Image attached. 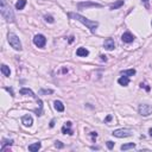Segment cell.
<instances>
[{
	"label": "cell",
	"mask_w": 152,
	"mask_h": 152,
	"mask_svg": "<svg viewBox=\"0 0 152 152\" xmlns=\"http://www.w3.org/2000/svg\"><path fill=\"white\" fill-rule=\"evenodd\" d=\"M69 17L73 18V19H75V20H78L80 23H82L83 25H86L88 29L90 30L92 33H95V31H96V29H98V26H99V23H98V21L89 20L88 18L83 17V15L78 14V13H69Z\"/></svg>",
	"instance_id": "6da1fadb"
},
{
	"label": "cell",
	"mask_w": 152,
	"mask_h": 152,
	"mask_svg": "<svg viewBox=\"0 0 152 152\" xmlns=\"http://www.w3.org/2000/svg\"><path fill=\"white\" fill-rule=\"evenodd\" d=\"M0 13H1L3 18L6 20V21H10V23H13L15 17H14V12L13 10L11 9L10 4L6 1V0H0Z\"/></svg>",
	"instance_id": "7a4b0ae2"
},
{
	"label": "cell",
	"mask_w": 152,
	"mask_h": 152,
	"mask_svg": "<svg viewBox=\"0 0 152 152\" xmlns=\"http://www.w3.org/2000/svg\"><path fill=\"white\" fill-rule=\"evenodd\" d=\"M7 41H9L10 45L13 48L14 50H17V51H20L23 49V46H21V43H20V39L17 35H14L12 32H10L9 35H7Z\"/></svg>",
	"instance_id": "3957f363"
},
{
	"label": "cell",
	"mask_w": 152,
	"mask_h": 152,
	"mask_svg": "<svg viewBox=\"0 0 152 152\" xmlns=\"http://www.w3.org/2000/svg\"><path fill=\"white\" fill-rule=\"evenodd\" d=\"M138 112L141 117H149L152 114V106L146 105V103H141L138 107Z\"/></svg>",
	"instance_id": "277c9868"
},
{
	"label": "cell",
	"mask_w": 152,
	"mask_h": 152,
	"mask_svg": "<svg viewBox=\"0 0 152 152\" xmlns=\"http://www.w3.org/2000/svg\"><path fill=\"white\" fill-rule=\"evenodd\" d=\"M117 138H127V137H131L132 135V131L131 130H127V129H119L115 130L112 133Z\"/></svg>",
	"instance_id": "5b68a950"
},
{
	"label": "cell",
	"mask_w": 152,
	"mask_h": 152,
	"mask_svg": "<svg viewBox=\"0 0 152 152\" xmlns=\"http://www.w3.org/2000/svg\"><path fill=\"white\" fill-rule=\"evenodd\" d=\"M33 44L38 48H44L46 44V38L43 35H36L33 37Z\"/></svg>",
	"instance_id": "8992f818"
},
{
	"label": "cell",
	"mask_w": 152,
	"mask_h": 152,
	"mask_svg": "<svg viewBox=\"0 0 152 152\" xmlns=\"http://www.w3.org/2000/svg\"><path fill=\"white\" fill-rule=\"evenodd\" d=\"M103 48H105L106 50H108V51H112V50H114V48H115L114 39H112V38H107L106 41L103 42Z\"/></svg>",
	"instance_id": "52a82bcc"
},
{
	"label": "cell",
	"mask_w": 152,
	"mask_h": 152,
	"mask_svg": "<svg viewBox=\"0 0 152 152\" xmlns=\"http://www.w3.org/2000/svg\"><path fill=\"white\" fill-rule=\"evenodd\" d=\"M21 124L25 126V127H31L32 126V124H33V119H32V117H31L30 114H26V115H24L23 118H21Z\"/></svg>",
	"instance_id": "ba28073f"
},
{
	"label": "cell",
	"mask_w": 152,
	"mask_h": 152,
	"mask_svg": "<svg viewBox=\"0 0 152 152\" xmlns=\"http://www.w3.org/2000/svg\"><path fill=\"white\" fill-rule=\"evenodd\" d=\"M77 7L80 10L83 9V7H102L101 4H98V3H90V1H84V3H78L77 4Z\"/></svg>",
	"instance_id": "9c48e42d"
},
{
	"label": "cell",
	"mask_w": 152,
	"mask_h": 152,
	"mask_svg": "<svg viewBox=\"0 0 152 152\" xmlns=\"http://www.w3.org/2000/svg\"><path fill=\"white\" fill-rule=\"evenodd\" d=\"M121 41L124 43H132L134 41V36L131 33V32H125L123 36H121Z\"/></svg>",
	"instance_id": "30bf717a"
},
{
	"label": "cell",
	"mask_w": 152,
	"mask_h": 152,
	"mask_svg": "<svg viewBox=\"0 0 152 152\" xmlns=\"http://www.w3.org/2000/svg\"><path fill=\"white\" fill-rule=\"evenodd\" d=\"M76 55L78 57H87V56L89 55V51H88L86 48H78L76 50Z\"/></svg>",
	"instance_id": "8fae6325"
},
{
	"label": "cell",
	"mask_w": 152,
	"mask_h": 152,
	"mask_svg": "<svg viewBox=\"0 0 152 152\" xmlns=\"http://www.w3.org/2000/svg\"><path fill=\"white\" fill-rule=\"evenodd\" d=\"M54 107L57 112H63V110H64V105H63V102L60 101V100H56L54 102Z\"/></svg>",
	"instance_id": "7c38bea8"
},
{
	"label": "cell",
	"mask_w": 152,
	"mask_h": 152,
	"mask_svg": "<svg viewBox=\"0 0 152 152\" xmlns=\"http://www.w3.org/2000/svg\"><path fill=\"white\" fill-rule=\"evenodd\" d=\"M118 83L120 84V86H124V87H126V86H129V83H130V78L127 77V76H121V77H119V80H118Z\"/></svg>",
	"instance_id": "4fadbf2b"
},
{
	"label": "cell",
	"mask_w": 152,
	"mask_h": 152,
	"mask_svg": "<svg viewBox=\"0 0 152 152\" xmlns=\"http://www.w3.org/2000/svg\"><path fill=\"white\" fill-rule=\"evenodd\" d=\"M19 93H20L21 95H29V96H31V98H36L35 93L31 90V89H29V88H21Z\"/></svg>",
	"instance_id": "5bb4252c"
},
{
	"label": "cell",
	"mask_w": 152,
	"mask_h": 152,
	"mask_svg": "<svg viewBox=\"0 0 152 152\" xmlns=\"http://www.w3.org/2000/svg\"><path fill=\"white\" fill-rule=\"evenodd\" d=\"M41 146H42V144L41 143H33V144H31V145H29V151H31V152H37L39 149H41Z\"/></svg>",
	"instance_id": "9a60e30c"
},
{
	"label": "cell",
	"mask_w": 152,
	"mask_h": 152,
	"mask_svg": "<svg viewBox=\"0 0 152 152\" xmlns=\"http://www.w3.org/2000/svg\"><path fill=\"white\" fill-rule=\"evenodd\" d=\"M70 126H71V123H70V121L66 123V125L62 127V132H63V133H66V134H67V133H68V134H73V130H70V129H69Z\"/></svg>",
	"instance_id": "2e32d148"
},
{
	"label": "cell",
	"mask_w": 152,
	"mask_h": 152,
	"mask_svg": "<svg viewBox=\"0 0 152 152\" xmlns=\"http://www.w3.org/2000/svg\"><path fill=\"white\" fill-rule=\"evenodd\" d=\"M1 73H3L4 76L9 77V76L11 75V70H10V68L7 67L6 64H1Z\"/></svg>",
	"instance_id": "e0dca14e"
},
{
	"label": "cell",
	"mask_w": 152,
	"mask_h": 152,
	"mask_svg": "<svg viewBox=\"0 0 152 152\" xmlns=\"http://www.w3.org/2000/svg\"><path fill=\"white\" fill-rule=\"evenodd\" d=\"M121 75L127 76V77L133 76V75H135V69H127V70H123V71H121Z\"/></svg>",
	"instance_id": "ac0fdd59"
},
{
	"label": "cell",
	"mask_w": 152,
	"mask_h": 152,
	"mask_svg": "<svg viewBox=\"0 0 152 152\" xmlns=\"http://www.w3.org/2000/svg\"><path fill=\"white\" fill-rule=\"evenodd\" d=\"M25 5H26V0H18V1L15 3V9L20 11L25 7Z\"/></svg>",
	"instance_id": "d6986e66"
},
{
	"label": "cell",
	"mask_w": 152,
	"mask_h": 152,
	"mask_svg": "<svg viewBox=\"0 0 152 152\" xmlns=\"http://www.w3.org/2000/svg\"><path fill=\"white\" fill-rule=\"evenodd\" d=\"M12 144H13V140L12 139H4L3 140V144H1V151H4L6 146H11Z\"/></svg>",
	"instance_id": "ffe728a7"
},
{
	"label": "cell",
	"mask_w": 152,
	"mask_h": 152,
	"mask_svg": "<svg viewBox=\"0 0 152 152\" xmlns=\"http://www.w3.org/2000/svg\"><path fill=\"white\" fill-rule=\"evenodd\" d=\"M123 5H124V0H118L113 5H110V10H117L119 7H121Z\"/></svg>",
	"instance_id": "44dd1931"
},
{
	"label": "cell",
	"mask_w": 152,
	"mask_h": 152,
	"mask_svg": "<svg viewBox=\"0 0 152 152\" xmlns=\"http://www.w3.org/2000/svg\"><path fill=\"white\" fill-rule=\"evenodd\" d=\"M134 147H135V144H134V143H130V144H125V145H123L121 147H120V149H121L123 151H126V150L134 149Z\"/></svg>",
	"instance_id": "7402d4cb"
},
{
	"label": "cell",
	"mask_w": 152,
	"mask_h": 152,
	"mask_svg": "<svg viewBox=\"0 0 152 152\" xmlns=\"http://www.w3.org/2000/svg\"><path fill=\"white\" fill-rule=\"evenodd\" d=\"M54 93V90H51V89H41L39 90V94H52Z\"/></svg>",
	"instance_id": "603a6c76"
},
{
	"label": "cell",
	"mask_w": 152,
	"mask_h": 152,
	"mask_svg": "<svg viewBox=\"0 0 152 152\" xmlns=\"http://www.w3.org/2000/svg\"><path fill=\"white\" fill-rule=\"evenodd\" d=\"M44 18H45V20H46V21H49V23H54V21H55V20H54V18L51 17V15H45Z\"/></svg>",
	"instance_id": "cb8c5ba5"
},
{
	"label": "cell",
	"mask_w": 152,
	"mask_h": 152,
	"mask_svg": "<svg viewBox=\"0 0 152 152\" xmlns=\"http://www.w3.org/2000/svg\"><path fill=\"white\" fill-rule=\"evenodd\" d=\"M107 147H108L109 150H112V149L114 147V143H113V141H110V140L107 141Z\"/></svg>",
	"instance_id": "d4e9b609"
},
{
	"label": "cell",
	"mask_w": 152,
	"mask_h": 152,
	"mask_svg": "<svg viewBox=\"0 0 152 152\" xmlns=\"http://www.w3.org/2000/svg\"><path fill=\"white\" fill-rule=\"evenodd\" d=\"M55 146H56V147H58V149H62L64 145H63V144H62L61 141H55Z\"/></svg>",
	"instance_id": "484cf974"
},
{
	"label": "cell",
	"mask_w": 152,
	"mask_h": 152,
	"mask_svg": "<svg viewBox=\"0 0 152 152\" xmlns=\"http://www.w3.org/2000/svg\"><path fill=\"white\" fill-rule=\"evenodd\" d=\"M100 57H101V60H102V61H107V57H106V56H103V55H101V56H100Z\"/></svg>",
	"instance_id": "4316f807"
},
{
	"label": "cell",
	"mask_w": 152,
	"mask_h": 152,
	"mask_svg": "<svg viewBox=\"0 0 152 152\" xmlns=\"http://www.w3.org/2000/svg\"><path fill=\"white\" fill-rule=\"evenodd\" d=\"M55 126V120H51V123H50V127H54Z\"/></svg>",
	"instance_id": "83f0119b"
},
{
	"label": "cell",
	"mask_w": 152,
	"mask_h": 152,
	"mask_svg": "<svg viewBox=\"0 0 152 152\" xmlns=\"http://www.w3.org/2000/svg\"><path fill=\"white\" fill-rule=\"evenodd\" d=\"M141 1H144V3H145V4H146V7H149V5H147V3H149V0H141Z\"/></svg>",
	"instance_id": "f1b7e54d"
},
{
	"label": "cell",
	"mask_w": 152,
	"mask_h": 152,
	"mask_svg": "<svg viewBox=\"0 0 152 152\" xmlns=\"http://www.w3.org/2000/svg\"><path fill=\"white\" fill-rule=\"evenodd\" d=\"M110 119H112V117H110V115H108V117H107V119H106V121H109Z\"/></svg>",
	"instance_id": "f546056e"
},
{
	"label": "cell",
	"mask_w": 152,
	"mask_h": 152,
	"mask_svg": "<svg viewBox=\"0 0 152 152\" xmlns=\"http://www.w3.org/2000/svg\"><path fill=\"white\" fill-rule=\"evenodd\" d=\"M92 135H93V137H96L98 134H96V132H93V133H92Z\"/></svg>",
	"instance_id": "4dcf8cb0"
},
{
	"label": "cell",
	"mask_w": 152,
	"mask_h": 152,
	"mask_svg": "<svg viewBox=\"0 0 152 152\" xmlns=\"http://www.w3.org/2000/svg\"><path fill=\"white\" fill-rule=\"evenodd\" d=\"M149 133H150V135H151V137H152V127H151V129H150V131H149Z\"/></svg>",
	"instance_id": "1f68e13d"
},
{
	"label": "cell",
	"mask_w": 152,
	"mask_h": 152,
	"mask_svg": "<svg viewBox=\"0 0 152 152\" xmlns=\"http://www.w3.org/2000/svg\"><path fill=\"white\" fill-rule=\"evenodd\" d=\"M151 24H152V23H151Z\"/></svg>",
	"instance_id": "d6a6232c"
}]
</instances>
